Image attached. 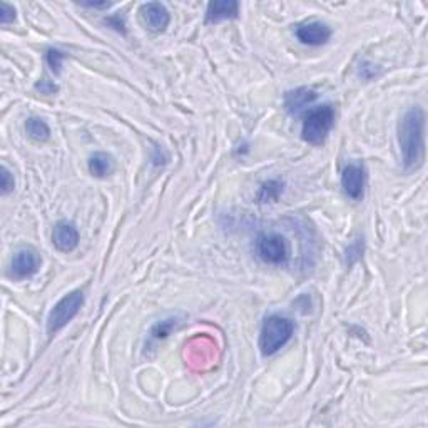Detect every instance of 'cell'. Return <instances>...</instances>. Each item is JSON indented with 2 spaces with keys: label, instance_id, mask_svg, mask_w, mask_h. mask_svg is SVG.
Here are the masks:
<instances>
[{
  "label": "cell",
  "instance_id": "cell-1",
  "mask_svg": "<svg viewBox=\"0 0 428 428\" xmlns=\"http://www.w3.org/2000/svg\"><path fill=\"white\" fill-rule=\"evenodd\" d=\"M398 144L405 169L417 168L425 153V114L418 105L408 109L400 119Z\"/></svg>",
  "mask_w": 428,
  "mask_h": 428
},
{
  "label": "cell",
  "instance_id": "cell-2",
  "mask_svg": "<svg viewBox=\"0 0 428 428\" xmlns=\"http://www.w3.org/2000/svg\"><path fill=\"white\" fill-rule=\"evenodd\" d=\"M294 325L291 320L284 318L279 315H271L265 320L263 326H261L260 335V348L265 357L274 355L279 352L284 345H287L293 337Z\"/></svg>",
  "mask_w": 428,
  "mask_h": 428
},
{
  "label": "cell",
  "instance_id": "cell-3",
  "mask_svg": "<svg viewBox=\"0 0 428 428\" xmlns=\"http://www.w3.org/2000/svg\"><path fill=\"white\" fill-rule=\"evenodd\" d=\"M335 126V108L331 104H323L318 108L311 109L306 114L305 122H303V139L308 144L320 146L323 144L330 131Z\"/></svg>",
  "mask_w": 428,
  "mask_h": 428
},
{
  "label": "cell",
  "instance_id": "cell-4",
  "mask_svg": "<svg viewBox=\"0 0 428 428\" xmlns=\"http://www.w3.org/2000/svg\"><path fill=\"white\" fill-rule=\"evenodd\" d=\"M82 305H84V293L79 289L66 294L62 300H59L47 316V333L50 337L61 331L79 313Z\"/></svg>",
  "mask_w": 428,
  "mask_h": 428
},
{
  "label": "cell",
  "instance_id": "cell-5",
  "mask_svg": "<svg viewBox=\"0 0 428 428\" xmlns=\"http://www.w3.org/2000/svg\"><path fill=\"white\" fill-rule=\"evenodd\" d=\"M256 255L268 265H284L288 261L287 239L276 233L260 234L255 243Z\"/></svg>",
  "mask_w": 428,
  "mask_h": 428
},
{
  "label": "cell",
  "instance_id": "cell-6",
  "mask_svg": "<svg viewBox=\"0 0 428 428\" xmlns=\"http://www.w3.org/2000/svg\"><path fill=\"white\" fill-rule=\"evenodd\" d=\"M40 266L39 255L32 248H21L13 253L11 263V274L16 279H24L35 274Z\"/></svg>",
  "mask_w": 428,
  "mask_h": 428
},
{
  "label": "cell",
  "instance_id": "cell-7",
  "mask_svg": "<svg viewBox=\"0 0 428 428\" xmlns=\"http://www.w3.org/2000/svg\"><path fill=\"white\" fill-rule=\"evenodd\" d=\"M366 174L365 168L362 164H348L342 173V187L345 195L352 199H362L363 192H365Z\"/></svg>",
  "mask_w": 428,
  "mask_h": 428
},
{
  "label": "cell",
  "instance_id": "cell-8",
  "mask_svg": "<svg viewBox=\"0 0 428 428\" xmlns=\"http://www.w3.org/2000/svg\"><path fill=\"white\" fill-rule=\"evenodd\" d=\"M141 18L144 22V25L151 32H164L166 27L169 25V17L168 8L159 2H147L141 7Z\"/></svg>",
  "mask_w": 428,
  "mask_h": 428
},
{
  "label": "cell",
  "instance_id": "cell-9",
  "mask_svg": "<svg viewBox=\"0 0 428 428\" xmlns=\"http://www.w3.org/2000/svg\"><path fill=\"white\" fill-rule=\"evenodd\" d=\"M52 243L59 251L71 253L79 245V231L71 221H59L54 226Z\"/></svg>",
  "mask_w": 428,
  "mask_h": 428
},
{
  "label": "cell",
  "instance_id": "cell-10",
  "mask_svg": "<svg viewBox=\"0 0 428 428\" xmlns=\"http://www.w3.org/2000/svg\"><path fill=\"white\" fill-rule=\"evenodd\" d=\"M296 37L301 44L318 47V45L328 42L331 37V29L326 24H321V22H308V24L298 27Z\"/></svg>",
  "mask_w": 428,
  "mask_h": 428
},
{
  "label": "cell",
  "instance_id": "cell-11",
  "mask_svg": "<svg viewBox=\"0 0 428 428\" xmlns=\"http://www.w3.org/2000/svg\"><path fill=\"white\" fill-rule=\"evenodd\" d=\"M239 13V4L234 0H221V2H211L206 11V22L208 24H218V22L236 18Z\"/></svg>",
  "mask_w": 428,
  "mask_h": 428
},
{
  "label": "cell",
  "instance_id": "cell-12",
  "mask_svg": "<svg viewBox=\"0 0 428 428\" xmlns=\"http://www.w3.org/2000/svg\"><path fill=\"white\" fill-rule=\"evenodd\" d=\"M316 99V92L306 87H300V89L288 92L284 98V105L291 114H298L301 109H305L308 104H311Z\"/></svg>",
  "mask_w": 428,
  "mask_h": 428
},
{
  "label": "cell",
  "instance_id": "cell-13",
  "mask_svg": "<svg viewBox=\"0 0 428 428\" xmlns=\"http://www.w3.org/2000/svg\"><path fill=\"white\" fill-rule=\"evenodd\" d=\"M89 173L96 178H105L114 171L116 164H114L112 156L105 153H96L89 158Z\"/></svg>",
  "mask_w": 428,
  "mask_h": 428
},
{
  "label": "cell",
  "instance_id": "cell-14",
  "mask_svg": "<svg viewBox=\"0 0 428 428\" xmlns=\"http://www.w3.org/2000/svg\"><path fill=\"white\" fill-rule=\"evenodd\" d=\"M25 131L32 139L35 141H47L50 137V129L47 126V122L40 117H29L25 122Z\"/></svg>",
  "mask_w": 428,
  "mask_h": 428
},
{
  "label": "cell",
  "instance_id": "cell-15",
  "mask_svg": "<svg viewBox=\"0 0 428 428\" xmlns=\"http://www.w3.org/2000/svg\"><path fill=\"white\" fill-rule=\"evenodd\" d=\"M283 192V184L279 181H268L265 183L263 186H261L260 196H258V199L260 202H271L278 199V196Z\"/></svg>",
  "mask_w": 428,
  "mask_h": 428
},
{
  "label": "cell",
  "instance_id": "cell-16",
  "mask_svg": "<svg viewBox=\"0 0 428 428\" xmlns=\"http://www.w3.org/2000/svg\"><path fill=\"white\" fill-rule=\"evenodd\" d=\"M179 325L178 318H169V320H163L161 323L154 325V328L151 330V337H153V340H163L166 337H169V333L176 328V326Z\"/></svg>",
  "mask_w": 428,
  "mask_h": 428
},
{
  "label": "cell",
  "instance_id": "cell-17",
  "mask_svg": "<svg viewBox=\"0 0 428 428\" xmlns=\"http://www.w3.org/2000/svg\"><path fill=\"white\" fill-rule=\"evenodd\" d=\"M66 59V54L59 49H50L47 50V62L50 69H52L54 74H61V67H62V61Z\"/></svg>",
  "mask_w": 428,
  "mask_h": 428
},
{
  "label": "cell",
  "instance_id": "cell-18",
  "mask_svg": "<svg viewBox=\"0 0 428 428\" xmlns=\"http://www.w3.org/2000/svg\"><path fill=\"white\" fill-rule=\"evenodd\" d=\"M0 187H2V195L7 196L11 195L13 191V187H16V181H13V176L11 174V171L6 168V166H2V169H0Z\"/></svg>",
  "mask_w": 428,
  "mask_h": 428
},
{
  "label": "cell",
  "instance_id": "cell-19",
  "mask_svg": "<svg viewBox=\"0 0 428 428\" xmlns=\"http://www.w3.org/2000/svg\"><path fill=\"white\" fill-rule=\"evenodd\" d=\"M13 21H16V8L2 2V11H0V22H2V25L11 24Z\"/></svg>",
  "mask_w": 428,
  "mask_h": 428
},
{
  "label": "cell",
  "instance_id": "cell-20",
  "mask_svg": "<svg viewBox=\"0 0 428 428\" xmlns=\"http://www.w3.org/2000/svg\"><path fill=\"white\" fill-rule=\"evenodd\" d=\"M35 89L40 91L42 94H54V92L59 91V87L54 84V82H50L47 79H42L40 82H37L35 84Z\"/></svg>",
  "mask_w": 428,
  "mask_h": 428
},
{
  "label": "cell",
  "instance_id": "cell-21",
  "mask_svg": "<svg viewBox=\"0 0 428 428\" xmlns=\"http://www.w3.org/2000/svg\"><path fill=\"white\" fill-rule=\"evenodd\" d=\"M110 4H82V7H91V8H108Z\"/></svg>",
  "mask_w": 428,
  "mask_h": 428
}]
</instances>
